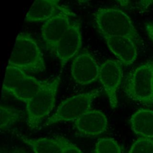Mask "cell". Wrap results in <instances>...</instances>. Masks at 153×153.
Returning <instances> with one entry per match:
<instances>
[{
    "mask_svg": "<svg viewBox=\"0 0 153 153\" xmlns=\"http://www.w3.org/2000/svg\"><path fill=\"white\" fill-rule=\"evenodd\" d=\"M8 65L26 73H39L45 69L43 54L35 40L27 33H20L14 44Z\"/></svg>",
    "mask_w": 153,
    "mask_h": 153,
    "instance_id": "6da1fadb",
    "label": "cell"
},
{
    "mask_svg": "<svg viewBox=\"0 0 153 153\" xmlns=\"http://www.w3.org/2000/svg\"><path fill=\"white\" fill-rule=\"evenodd\" d=\"M97 28L100 33L106 36H127L135 42L139 35L130 18L124 12L114 8H100L94 14Z\"/></svg>",
    "mask_w": 153,
    "mask_h": 153,
    "instance_id": "7a4b0ae2",
    "label": "cell"
},
{
    "mask_svg": "<svg viewBox=\"0 0 153 153\" xmlns=\"http://www.w3.org/2000/svg\"><path fill=\"white\" fill-rule=\"evenodd\" d=\"M60 82V76L48 81L43 88L26 103L27 121L30 128H36L53 110Z\"/></svg>",
    "mask_w": 153,
    "mask_h": 153,
    "instance_id": "3957f363",
    "label": "cell"
},
{
    "mask_svg": "<svg viewBox=\"0 0 153 153\" xmlns=\"http://www.w3.org/2000/svg\"><path fill=\"white\" fill-rule=\"evenodd\" d=\"M100 90L78 94L63 101L56 112L46 121L44 126H48L55 123L75 121L83 114L91 109L93 101L100 94Z\"/></svg>",
    "mask_w": 153,
    "mask_h": 153,
    "instance_id": "277c9868",
    "label": "cell"
},
{
    "mask_svg": "<svg viewBox=\"0 0 153 153\" xmlns=\"http://www.w3.org/2000/svg\"><path fill=\"white\" fill-rule=\"evenodd\" d=\"M153 62L141 65L127 75L124 91L128 97L142 103L153 102L152 70Z\"/></svg>",
    "mask_w": 153,
    "mask_h": 153,
    "instance_id": "5b68a950",
    "label": "cell"
},
{
    "mask_svg": "<svg viewBox=\"0 0 153 153\" xmlns=\"http://www.w3.org/2000/svg\"><path fill=\"white\" fill-rule=\"evenodd\" d=\"M74 13L66 7L61 8L50 18L45 20L41 27V36L47 49L53 48L70 27V17Z\"/></svg>",
    "mask_w": 153,
    "mask_h": 153,
    "instance_id": "8992f818",
    "label": "cell"
},
{
    "mask_svg": "<svg viewBox=\"0 0 153 153\" xmlns=\"http://www.w3.org/2000/svg\"><path fill=\"white\" fill-rule=\"evenodd\" d=\"M123 75V64L118 60L108 59L100 66L99 79L112 109L115 108L118 105L117 93Z\"/></svg>",
    "mask_w": 153,
    "mask_h": 153,
    "instance_id": "52a82bcc",
    "label": "cell"
},
{
    "mask_svg": "<svg viewBox=\"0 0 153 153\" xmlns=\"http://www.w3.org/2000/svg\"><path fill=\"white\" fill-rule=\"evenodd\" d=\"M82 45L81 25L78 22H72L70 27L59 41L52 51L59 59L61 68L74 57Z\"/></svg>",
    "mask_w": 153,
    "mask_h": 153,
    "instance_id": "ba28073f",
    "label": "cell"
},
{
    "mask_svg": "<svg viewBox=\"0 0 153 153\" xmlns=\"http://www.w3.org/2000/svg\"><path fill=\"white\" fill-rule=\"evenodd\" d=\"M71 71L75 82L85 85L99 78L100 66L89 52L83 51L74 59Z\"/></svg>",
    "mask_w": 153,
    "mask_h": 153,
    "instance_id": "9c48e42d",
    "label": "cell"
},
{
    "mask_svg": "<svg viewBox=\"0 0 153 153\" xmlns=\"http://www.w3.org/2000/svg\"><path fill=\"white\" fill-rule=\"evenodd\" d=\"M74 122L78 133L83 136H98L105 131L108 126L105 114L96 109L90 110Z\"/></svg>",
    "mask_w": 153,
    "mask_h": 153,
    "instance_id": "30bf717a",
    "label": "cell"
},
{
    "mask_svg": "<svg viewBox=\"0 0 153 153\" xmlns=\"http://www.w3.org/2000/svg\"><path fill=\"white\" fill-rule=\"evenodd\" d=\"M105 42L112 51L123 65L132 64L137 56L136 42L127 36H106Z\"/></svg>",
    "mask_w": 153,
    "mask_h": 153,
    "instance_id": "8fae6325",
    "label": "cell"
},
{
    "mask_svg": "<svg viewBox=\"0 0 153 153\" xmlns=\"http://www.w3.org/2000/svg\"><path fill=\"white\" fill-rule=\"evenodd\" d=\"M59 2L60 0H34L26 15L25 21L36 22L48 20L61 8Z\"/></svg>",
    "mask_w": 153,
    "mask_h": 153,
    "instance_id": "7c38bea8",
    "label": "cell"
},
{
    "mask_svg": "<svg viewBox=\"0 0 153 153\" xmlns=\"http://www.w3.org/2000/svg\"><path fill=\"white\" fill-rule=\"evenodd\" d=\"M130 121L136 134L143 137L153 138V111L139 109L132 115Z\"/></svg>",
    "mask_w": 153,
    "mask_h": 153,
    "instance_id": "4fadbf2b",
    "label": "cell"
},
{
    "mask_svg": "<svg viewBox=\"0 0 153 153\" xmlns=\"http://www.w3.org/2000/svg\"><path fill=\"white\" fill-rule=\"evenodd\" d=\"M48 81L39 80L33 76L27 75L10 94L26 103Z\"/></svg>",
    "mask_w": 153,
    "mask_h": 153,
    "instance_id": "5bb4252c",
    "label": "cell"
},
{
    "mask_svg": "<svg viewBox=\"0 0 153 153\" xmlns=\"http://www.w3.org/2000/svg\"><path fill=\"white\" fill-rule=\"evenodd\" d=\"M20 137L35 153H62L63 152V143L60 136L54 138H29L25 136Z\"/></svg>",
    "mask_w": 153,
    "mask_h": 153,
    "instance_id": "9a60e30c",
    "label": "cell"
},
{
    "mask_svg": "<svg viewBox=\"0 0 153 153\" xmlns=\"http://www.w3.org/2000/svg\"><path fill=\"white\" fill-rule=\"evenodd\" d=\"M26 76V73L20 68L8 65L3 82L2 91L10 93Z\"/></svg>",
    "mask_w": 153,
    "mask_h": 153,
    "instance_id": "2e32d148",
    "label": "cell"
},
{
    "mask_svg": "<svg viewBox=\"0 0 153 153\" xmlns=\"http://www.w3.org/2000/svg\"><path fill=\"white\" fill-rule=\"evenodd\" d=\"M23 116L21 110L7 106H1V129L5 131L13 126Z\"/></svg>",
    "mask_w": 153,
    "mask_h": 153,
    "instance_id": "e0dca14e",
    "label": "cell"
},
{
    "mask_svg": "<svg viewBox=\"0 0 153 153\" xmlns=\"http://www.w3.org/2000/svg\"><path fill=\"white\" fill-rule=\"evenodd\" d=\"M94 153H121L118 143L112 138H101L97 140Z\"/></svg>",
    "mask_w": 153,
    "mask_h": 153,
    "instance_id": "ac0fdd59",
    "label": "cell"
},
{
    "mask_svg": "<svg viewBox=\"0 0 153 153\" xmlns=\"http://www.w3.org/2000/svg\"><path fill=\"white\" fill-rule=\"evenodd\" d=\"M128 153H153V140L139 137L133 143Z\"/></svg>",
    "mask_w": 153,
    "mask_h": 153,
    "instance_id": "d6986e66",
    "label": "cell"
},
{
    "mask_svg": "<svg viewBox=\"0 0 153 153\" xmlns=\"http://www.w3.org/2000/svg\"><path fill=\"white\" fill-rule=\"evenodd\" d=\"M61 139L63 143L62 153H82V152L75 145L72 143L67 139L61 136Z\"/></svg>",
    "mask_w": 153,
    "mask_h": 153,
    "instance_id": "ffe728a7",
    "label": "cell"
},
{
    "mask_svg": "<svg viewBox=\"0 0 153 153\" xmlns=\"http://www.w3.org/2000/svg\"><path fill=\"white\" fill-rule=\"evenodd\" d=\"M140 5L143 10L146 9L150 5L153 4V0H140Z\"/></svg>",
    "mask_w": 153,
    "mask_h": 153,
    "instance_id": "44dd1931",
    "label": "cell"
},
{
    "mask_svg": "<svg viewBox=\"0 0 153 153\" xmlns=\"http://www.w3.org/2000/svg\"><path fill=\"white\" fill-rule=\"evenodd\" d=\"M122 6H127L130 2V0H116Z\"/></svg>",
    "mask_w": 153,
    "mask_h": 153,
    "instance_id": "7402d4cb",
    "label": "cell"
},
{
    "mask_svg": "<svg viewBox=\"0 0 153 153\" xmlns=\"http://www.w3.org/2000/svg\"><path fill=\"white\" fill-rule=\"evenodd\" d=\"M13 153H27L26 151L21 148H16Z\"/></svg>",
    "mask_w": 153,
    "mask_h": 153,
    "instance_id": "603a6c76",
    "label": "cell"
},
{
    "mask_svg": "<svg viewBox=\"0 0 153 153\" xmlns=\"http://www.w3.org/2000/svg\"><path fill=\"white\" fill-rule=\"evenodd\" d=\"M76 1L80 4H84V3H86V2H88L90 0H76Z\"/></svg>",
    "mask_w": 153,
    "mask_h": 153,
    "instance_id": "cb8c5ba5",
    "label": "cell"
},
{
    "mask_svg": "<svg viewBox=\"0 0 153 153\" xmlns=\"http://www.w3.org/2000/svg\"><path fill=\"white\" fill-rule=\"evenodd\" d=\"M152 89H153V66H152Z\"/></svg>",
    "mask_w": 153,
    "mask_h": 153,
    "instance_id": "d4e9b609",
    "label": "cell"
}]
</instances>
